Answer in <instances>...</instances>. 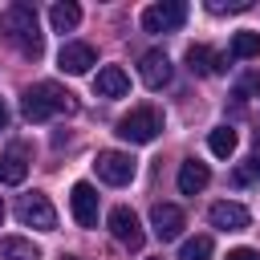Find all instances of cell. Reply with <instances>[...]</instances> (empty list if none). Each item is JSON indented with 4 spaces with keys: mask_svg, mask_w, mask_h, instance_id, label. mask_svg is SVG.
<instances>
[{
    "mask_svg": "<svg viewBox=\"0 0 260 260\" xmlns=\"http://www.w3.org/2000/svg\"><path fill=\"white\" fill-rule=\"evenodd\" d=\"M138 73H142V85H146V89H162V85L171 81V57H167L162 49H150V53H142V61H138Z\"/></svg>",
    "mask_w": 260,
    "mask_h": 260,
    "instance_id": "10",
    "label": "cell"
},
{
    "mask_svg": "<svg viewBox=\"0 0 260 260\" xmlns=\"http://www.w3.org/2000/svg\"><path fill=\"white\" fill-rule=\"evenodd\" d=\"M16 219L24 228H37V232H53L57 228V211H53L49 195H41V191H32V195H24L16 203Z\"/></svg>",
    "mask_w": 260,
    "mask_h": 260,
    "instance_id": "5",
    "label": "cell"
},
{
    "mask_svg": "<svg viewBox=\"0 0 260 260\" xmlns=\"http://www.w3.org/2000/svg\"><path fill=\"white\" fill-rule=\"evenodd\" d=\"M236 142H240V138H236L232 126H215V130L207 134V146H211L215 158H232V154H236Z\"/></svg>",
    "mask_w": 260,
    "mask_h": 260,
    "instance_id": "19",
    "label": "cell"
},
{
    "mask_svg": "<svg viewBox=\"0 0 260 260\" xmlns=\"http://www.w3.org/2000/svg\"><path fill=\"white\" fill-rule=\"evenodd\" d=\"M187 69L199 73V77H207V73H223V69H228V57L215 53V49H207V45H191V49H187Z\"/></svg>",
    "mask_w": 260,
    "mask_h": 260,
    "instance_id": "13",
    "label": "cell"
},
{
    "mask_svg": "<svg viewBox=\"0 0 260 260\" xmlns=\"http://www.w3.org/2000/svg\"><path fill=\"white\" fill-rule=\"evenodd\" d=\"M0 37L16 45L24 57H41V28H37V8L32 4H12L0 12Z\"/></svg>",
    "mask_w": 260,
    "mask_h": 260,
    "instance_id": "1",
    "label": "cell"
},
{
    "mask_svg": "<svg viewBox=\"0 0 260 260\" xmlns=\"http://www.w3.org/2000/svg\"><path fill=\"white\" fill-rule=\"evenodd\" d=\"M106 223H110V232H114V240H118V244H126L130 252H138V248H142V240H146V232H142V223H138V215H134L130 207H114Z\"/></svg>",
    "mask_w": 260,
    "mask_h": 260,
    "instance_id": "7",
    "label": "cell"
},
{
    "mask_svg": "<svg viewBox=\"0 0 260 260\" xmlns=\"http://www.w3.org/2000/svg\"><path fill=\"white\" fill-rule=\"evenodd\" d=\"M20 106H24V118H28V122H45V118H53V114H73V110H77L73 93L61 89V85H53V81L32 85Z\"/></svg>",
    "mask_w": 260,
    "mask_h": 260,
    "instance_id": "2",
    "label": "cell"
},
{
    "mask_svg": "<svg viewBox=\"0 0 260 260\" xmlns=\"http://www.w3.org/2000/svg\"><path fill=\"white\" fill-rule=\"evenodd\" d=\"M158 130H162V114L154 110V106H138V110H130L126 118H118V138H126V142H154L158 138Z\"/></svg>",
    "mask_w": 260,
    "mask_h": 260,
    "instance_id": "3",
    "label": "cell"
},
{
    "mask_svg": "<svg viewBox=\"0 0 260 260\" xmlns=\"http://www.w3.org/2000/svg\"><path fill=\"white\" fill-rule=\"evenodd\" d=\"M69 211L81 228H98V191L89 183H73L69 191Z\"/></svg>",
    "mask_w": 260,
    "mask_h": 260,
    "instance_id": "9",
    "label": "cell"
},
{
    "mask_svg": "<svg viewBox=\"0 0 260 260\" xmlns=\"http://www.w3.org/2000/svg\"><path fill=\"white\" fill-rule=\"evenodd\" d=\"M126 89H130L126 69H118V65H102L98 69V77H93V93L98 98H122Z\"/></svg>",
    "mask_w": 260,
    "mask_h": 260,
    "instance_id": "14",
    "label": "cell"
},
{
    "mask_svg": "<svg viewBox=\"0 0 260 260\" xmlns=\"http://www.w3.org/2000/svg\"><path fill=\"white\" fill-rule=\"evenodd\" d=\"M232 57H236V61H252V57H260V32L240 28V32L232 37Z\"/></svg>",
    "mask_w": 260,
    "mask_h": 260,
    "instance_id": "20",
    "label": "cell"
},
{
    "mask_svg": "<svg viewBox=\"0 0 260 260\" xmlns=\"http://www.w3.org/2000/svg\"><path fill=\"white\" fill-rule=\"evenodd\" d=\"M0 130H8V106H4V98H0Z\"/></svg>",
    "mask_w": 260,
    "mask_h": 260,
    "instance_id": "26",
    "label": "cell"
},
{
    "mask_svg": "<svg viewBox=\"0 0 260 260\" xmlns=\"http://www.w3.org/2000/svg\"><path fill=\"white\" fill-rule=\"evenodd\" d=\"M65 260H81V256H65Z\"/></svg>",
    "mask_w": 260,
    "mask_h": 260,
    "instance_id": "27",
    "label": "cell"
},
{
    "mask_svg": "<svg viewBox=\"0 0 260 260\" xmlns=\"http://www.w3.org/2000/svg\"><path fill=\"white\" fill-rule=\"evenodd\" d=\"M183 20H187L183 0H162V4L142 8V32H175V28H183Z\"/></svg>",
    "mask_w": 260,
    "mask_h": 260,
    "instance_id": "4",
    "label": "cell"
},
{
    "mask_svg": "<svg viewBox=\"0 0 260 260\" xmlns=\"http://www.w3.org/2000/svg\"><path fill=\"white\" fill-rule=\"evenodd\" d=\"M0 260H41V252L24 236H4L0 240Z\"/></svg>",
    "mask_w": 260,
    "mask_h": 260,
    "instance_id": "18",
    "label": "cell"
},
{
    "mask_svg": "<svg viewBox=\"0 0 260 260\" xmlns=\"http://www.w3.org/2000/svg\"><path fill=\"white\" fill-rule=\"evenodd\" d=\"M98 57H93V45H85V41H65L61 45V53H57V69L61 73H69V77H77V73H89V65H93Z\"/></svg>",
    "mask_w": 260,
    "mask_h": 260,
    "instance_id": "8",
    "label": "cell"
},
{
    "mask_svg": "<svg viewBox=\"0 0 260 260\" xmlns=\"http://www.w3.org/2000/svg\"><path fill=\"white\" fill-rule=\"evenodd\" d=\"M252 175H260V134H256V142H252Z\"/></svg>",
    "mask_w": 260,
    "mask_h": 260,
    "instance_id": "25",
    "label": "cell"
},
{
    "mask_svg": "<svg viewBox=\"0 0 260 260\" xmlns=\"http://www.w3.org/2000/svg\"><path fill=\"white\" fill-rule=\"evenodd\" d=\"M207 219H211V228H219V232H244V228H248V207H244V203H232V199H219V203H211Z\"/></svg>",
    "mask_w": 260,
    "mask_h": 260,
    "instance_id": "11",
    "label": "cell"
},
{
    "mask_svg": "<svg viewBox=\"0 0 260 260\" xmlns=\"http://www.w3.org/2000/svg\"><path fill=\"white\" fill-rule=\"evenodd\" d=\"M207 183H211V171H207V162H199V158H187V162L179 167V191H183V195H199Z\"/></svg>",
    "mask_w": 260,
    "mask_h": 260,
    "instance_id": "15",
    "label": "cell"
},
{
    "mask_svg": "<svg viewBox=\"0 0 260 260\" xmlns=\"http://www.w3.org/2000/svg\"><path fill=\"white\" fill-rule=\"evenodd\" d=\"M24 175H28V158H24L20 146H12L8 154H0V183L16 187V183H24Z\"/></svg>",
    "mask_w": 260,
    "mask_h": 260,
    "instance_id": "16",
    "label": "cell"
},
{
    "mask_svg": "<svg viewBox=\"0 0 260 260\" xmlns=\"http://www.w3.org/2000/svg\"><path fill=\"white\" fill-rule=\"evenodd\" d=\"M228 260H260V252H256V248H232Z\"/></svg>",
    "mask_w": 260,
    "mask_h": 260,
    "instance_id": "24",
    "label": "cell"
},
{
    "mask_svg": "<svg viewBox=\"0 0 260 260\" xmlns=\"http://www.w3.org/2000/svg\"><path fill=\"white\" fill-rule=\"evenodd\" d=\"M236 98H260V69H252V73H244V77H240Z\"/></svg>",
    "mask_w": 260,
    "mask_h": 260,
    "instance_id": "22",
    "label": "cell"
},
{
    "mask_svg": "<svg viewBox=\"0 0 260 260\" xmlns=\"http://www.w3.org/2000/svg\"><path fill=\"white\" fill-rule=\"evenodd\" d=\"M244 8H252V0H207V12H215V16H223V12H244Z\"/></svg>",
    "mask_w": 260,
    "mask_h": 260,
    "instance_id": "23",
    "label": "cell"
},
{
    "mask_svg": "<svg viewBox=\"0 0 260 260\" xmlns=\"http://www.w3.org/2000/svg\"><path fill=\"white\" fill-rule=\"evenodd\" d=\"M93 171H98V179L102 183H110V187H122V183H130L134 179V158L130 154H122V150H98V158H93Z\"/></svg>",
    "mask_w": 260,
    "mask_h": 260,
    "instance_id": "6",
    "label": "cell"
},
{
    "mask_svg": "<svg viewBox=\"0 0 260 260\" xmlns=\"http://www.w3.org/2000/svg\"><path fill=\"white\" fill-rule=\"evenodd\" d=\"M49 24H53L57 32H73V28L81 24V8H77L73 0H65V4H53V8H49Z\"/></svg>",
    "mask_w": 260,
    "mask_h": 260,
    "instance_id": "17",
    "label": "cell"
},
{
    "mask_svg": "<svg viewBox=\"0 0 260 260\" xmlns=\"http://www.w3.org/2000/svg\"><path fill=\"white\" fill-rule=\"evenodd\" d=\"M179 260H211V236H191V240H183Z\"/></svg>",
    "mask_w": 260,
    "mask_h": 260,
    "instance_id": "21",
    "label": "cell"
},
{
    "mask_svg": "<svg viewBox=\"0 0 260 260\" xmlns=\"http://www.w3.org/2000/svg\"><path fill=\"white\" fill-rule=\"evenodd\" d=\"M0 219H4V203H0Z\"/></svg>",
    "mask_w": 260,
    "mask_h": 260,
    "instance_id": "28",
    "label": "cell"
},
{
    "mask_svg": "<svg viewBox=\"0 0 260 260\" xmlns=\"http://www.w3.org/2000/svg\"><path fill=\"white\" fill-rule=\"evenodd\" d=\"M150 228H154V236L167 244V240H179V232H183V211L175 207V203H154L150 207Z\"/></svg>",
    "mask_w": 260,
    "mask_h": 260,
    "instance_id": "12",
    "label": "cell"
}]
</instances>
